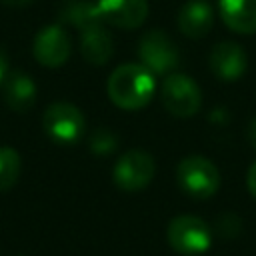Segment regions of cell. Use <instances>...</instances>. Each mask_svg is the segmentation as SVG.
Instances as JSON below:
<instances>
[{
	"label": "cell",
	"mask_w": 256,
	"mask_h": 256,
	"mask_svg": "<svg viewBox=\"0 0 256 256\" xmlns=\"http://www.w3.org/2000/svg\"><path fill=\"white\" fill-rule=\"evenodd\" d=\"M156 90L154 74L142 64H122L118 66L106 84L108 98L122 110L144 108Z\"/></svg>",
	"instance_id": "1"
},
{
	"label": "cell",
	"mask_w": 256,
	"mask_h": 256,
	"mask_svg": "<svg viewBox=\"0 0 256 256\" xmlns=\"http://www.w3.org/2000/svg\"><path fill=\"white\" fill-rule=\"evenodd\" d=\"M176 180L178 186L196 200H206L220 188V172L204 156L182 158L176 166Z\"/></svg>",
	"instance_id": "2"
},
{
	"label": "cell",
	"mask_w": 256,
	"mask_h": 256,
	"mask_svg": "<svg viewBox=\"0 0 256 256\" xmlns=\"http://www.w3.org/2000/svg\"><path fill=\"white\" fill-rule=\"evenodd\" d=\"M166 238L168 244L184 256L204 254L212 244V232L208 224L192 214H182L172 218L166 230Z\"/></svg>",
	"instance_id": "3"
},
{
	"label": "cell",
	"mask_w": 256,
	"mask_h": 256,
	"mask_svg": "<svg viewBox=\"0 0 256 256\" xmlns=\"http://www.w3.org/2000/svg\"><path fill=\"white\" fill-rule=\"evenodd\" d=\"M160 98L168 112L178 118H190L198 114L202 106V92L198 84L186 74H168L160 86Z\"/></svg>",
	"instance_id": "4"
},
{
	"label": "cell",
	"mask_w": 256,
	"mask_h": 256,
	"mask_svg": "<svg viewBox=\"0 0 256 256\" xmlns=\"http://www.w3.org/2000/svg\"><path fill=\"white\" fill-rule=\"evenodd\" d=\"M42 126L46 134L58 144H74L84 134L86 122L80 108L70 102H54L46 108L42 116Z\"/></svg>",
	"instance_id": "5"
},
{
	"label": "cell",
	"mask_w": 256,
	"mask_h": 256,
	"mask_svg": "<svg viewBox=\"0 0 256 256\" xmlns=\"http://www.w3.org/2000/svg\"><path fill=\"white\" fill-rule=\"evenodd\" d=\"M156 172L154 158L144 150H130L122 154L112 170L114 184L124 192H138L146 188Z\"/></svg>",
	"instance_id": "6"
},
{
	"label": "cell",
	"mask_w": 256,
	"mask_h": 256,
	"mask_svg": "<svg viewBox=\"0 0 256 256\" xmlns=\"http://www.w3.org/2000/svg\"><path fill=\"white\" fill-rule=\"evenodd\" d=\"M138 58L152 74H172L178 64V50L162 30H150L138 42Z\"/></svg>",
	"instance_id": "7"
},
{
	"label": "cell",
	"mask_w": 256,
	"mask_h": 256,
	"mask_svg": "<svg viewBox=\"0 0 256 256\" xmlns=\"http://www.w3.org/2000/svg\"><path fill=\"white\" fill-rule=\"evenodd\" d=\"M32 52H34V58L42 66L58 68L70 58L72 42H70L68 32L60 24H50V26H44L36 34Z\"/></svg>",
	"instance_id": "8"
},
{
	"label": "cell",
	"mask_w": 256,
	"mask_h": 256,
	"mask_svg": "<svg viewBox=\"0 0 256 256\" xmlns=\"http://www.w3.org/2000/svg\"><path fill=\"white\" fill-rule=\"evenodd\" d=\"M96 8L102 20L116 28H138L148 16V0H98Z\"/></svg>",
	"instance_id": "9"
},
{
	"label": "cell",
	"mask_w": 256,
	"mask_h": 256,
	"mask_svg": "<svg viewBox=\"0 0 256 256\" xmlns=\"http://www.w3.org/2000/svg\"><path fill=\"white\" fill-rule=\"evenodd\" d=\"M208 64L216 78H220L224 82H234L244 74L248 58L240 44L220 42L212 48V52L208 56Z\"/></svg>",
	"instance_id": "10"
},
{
	"label": "cell",
	"mask_w": 256,
	"mask_h": 256,
	"mask_svg": "<svg viewBox=\"0 0 256 256\" xmlns=\"http://www.w3.org/2000/svg\"><path fill=\"white\" fill-rule=\"evenodd\" d=\"M106 22H94L80 30V52L90 64L102 66L112 56V38L104 26Z\"/></svg>",
	"instance_id": "11"
},
{
	"label": "cell",
	"mask_w": 256,
	"mask_h": 256,
	"mask_svg": "<svg viewBox=\"0 0 256 256\" xmlns=\"http://www.w3.org/2000/svg\"><path fill=\"white\" fill-rule=\"evenodd\" d=\"M214 24V12L204 0H188L178 12V28L188 38H202Z\"/></svg>",
	"instance_id": "12"
},
{
	"label": "cell",
	"mask_w": 256,
	"mask_h": 256,
	"mask_svg": "<svg viewBox=\"0 0 256 256\" xmlns=\"http://www.w3.org/2000/svg\"><path fill=\"white\" fill-rule=\"evenodd\" d=\"M220 18L238 34H254L256 0H220Z\"/></svg>",
	"instance_id": "13"
},
{
	"label": "cell",
	"mask_w": 256,
	"mask_h": 256,
	"mask_svg": "<svg viewBox=\"0 0 256 256\" xmlns=\"http://www.w3.org/2000/svg\"><path fill=\"white\" fill-rule=\"evenodd\" d=\"M4 102L14 112H26L36 100V84L24 72H10L4 78Z\"/></svg>",
	"instance_id": "14"
},
{
	"label": "cell",
	"mask_w": 256,
	"mask_h": 256,
	"mask_svg": "<svg viewBox=\"0 0 256 256\" xmlns=\"http://www.w3.org/2000/svg\"><path fill=\"white\" fill-rule=\"evenodd\" d=\"M60 18L64 22L76 26L78 30H82V28L102 20L96 4H92L88 0H68L62 6V10H60Z\"/></svg>",
	"instance_id": "15"
},
{
	"label": "cell",
	"mask_w": 256,
	"mask_h": 256,
	"mask_svg": "<svg viewBox=\"0 0 256 256\" xmlns=\"http://www.w3.org/2000/svg\"><path fill=\"white\" fill-rule=\"evenodd\" d=\"M20 154L14 148L2 146L0 148V190H8L16 184L20 176Z\"/></svg>",
	"instance_id": "16"
},
{
	"label": "cell",
	"mask_w": 256,
	"mask_h": 256,
	"mask_svg": "<svg viewBox=\"0 0 256 256\" xmlns=\"http://www.w3.org/2000/svg\"><path fill=\"white\" fill-rule=\"evenodd\" d=\"M116 146H118L116 136L106 128H98L90 136V150L96 152V154H108V152L116 150Z\"/></svg>",
	"instance_id": "17"
},
{
	"label": "cell",
	"mask_w": 256,
	"mask_h": 256,
	"mask_svg": "<svg viewBox=\"0 0 256 256\" xmlns=\"http://www.w3.org/2000/svg\"><path fill=\"white\" fill-rule=\"evenodd\" d=\"M246 186H248V190H250V194L256 198V162L250 166V170H248V176H246Z\"/></svg>",
	"instance_id": "18"
},
{
	"label": "cell",
	"mask_w": 256,
	"mask_h": 256,
	"mask_svg": "<svg viewBox=\"0 0 256 256\" xmlns=\"http://www.w3.org/2000/svg\"><path fill=\"white\" fill-rule=\"evenodd\" d=\"M6 76H8V58H6V54L0 50V84L4 82Z\"/></svg>",
	"instance_id": "19"
},
{
	"label": "cell",
	"mask_w": 256,
	"mask_h": 256,
	"mask_svg": "<svg viewBox=\"0 0 256 256\" xmlns=\"http://www.w3.org/2000/svg\"><path fill=\"white\" fill-rule=\"evenodd\" d=\"M248 140H250V144L256 148V118L250 122V126H248Z\"/></svg>",
	"instance_id": "20"
},
{
	"label": "cell",
	"mask_w": 256,
	"mask_h": 256,
	"mask_svg": "<svg viewBox=\"0 0 256 256\" xmlns=\"http://www.w3.org/2000/svg\"><path fill=\"white\" fill-rule=\"evenodd\" d=\"M4 4H8V6H14V8H20V6H28L30 2H34V0H2Z\"/></svg>",
	"instance_id": "21"
}]
</instances>
